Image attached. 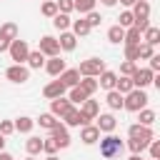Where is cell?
Segmentation results:
<instances>
[{
	"mask_svg": "<svg viewBox=\"0 0 160 160\" xmlns=\"http://www.w3.org/2000/svg\"><path fill=\"white\" fill-rule=\"evenodd\" d=\"M148 92L145 90H138V88H132L128 95H122V108L125 110H130V112H140L142 108H148Z\"/></svg>",
	"mask_w": 160,
	"mask_h": 160,
	"instance_id": "6da1fadb",
	"label": "cell"
},
{
	"mask_svg": "<svg viewBox=\"0 0 160 160\" xmlns=\"http://www.w3.org/2000/svg\"><path fill=\"white\" fill-rule=\"evenodd\" d=\"M120 152H122V140H120L118 135L110 132V135H105V138L100 140V155H102V158L110 160V158H118Z\"/></svg>",
	"mask_w": 160,
	"mask_h": 160,
	"instance_id": "7a4b0ae2",
	"label": "cell"
},
{
	"mask_svg": "<svg viewBox=\"0 0 160 160\" xmlns=\"http://www.w3.org/2000/svg\"><path fill=\"white\" fill-rule=\"evenodd\" d=\"M102 70H105V60H100V58H88L78 65L80 78H98Z\"/></svg>",
	"mask_w": 160,
	"mask_h": 160,
	"instance_id": "3957f363",
	"label": "cell"
},
{
	"mask_svg": "<svg viewBox=\"0 0 160 160\" xmlns=\"http://www.w3.org/2000/svg\"><path fill=\"white\" fill-rule=\"evenodd\" d=\"M8 52H10V60H15V65H22L28 60V55H30V45L25 40H12Z\"/></svg>",
	"mask_w": 160,
	"mask_h": 160,
	"instance_id": "277c9868",
	"label": "cell"
},
{
	"mask_svg": "<svg viewBox=\"0 0 160 160\" xmlns=\"http://www.w3.org/2000/svg\"><path fill=\"white\" fill-rule=\"evenodd\" d=\"M130 80H132V88H138V90H145L152 80H155V72L152 70H148V68H138L132 75H130Z\"/></svg>",
	"mask_w": 160,
	"mask_h": 160,
	"instance_id": "5b68a950",
	"label": "cell"
},
{
	"mask_svg": "<svg viewBox=\"0 0 160 160\" xmlns=\"http://www.w3.org/2000/svg\"><path fill=\"white\" fill-rule=\"evenodd\" d=\"M38 50H40L45 58H58V55H60V45H58V40H55L52 35H42Z\"/></svg>",
	"mask_w": 160,
	"mask_h": 160,
	"instance_id": "8992f818",
	"label": "cell"
},
{
	"mask_svg": "<svg viewBox=\"0 0 160 160\" xmlns=\"http://www.w3.org/2000/svg\"><path fill=\"white\" fill-rule=\"evenodd\" d=\"M100 115V105H98V100H85L82 105H80V118H82V125H88L90 120H95Z\"/></svg>",
	"mask_w": 160,
	"mask_h": 160,
	"instance_id": "52a82bcc",
	"label": "cell"
},
{
	"mask_svg": "<svg viewBox=\"0 0 160 160\" xmlns=\"http://www.w3.org/2000/svg\"><path fill=\"white\" fill-rule=\"evenodd\" d=\"M5 78H8L10 82H25V80L30 78V70H28L25 65H10V68L5 70Z\"/></svg>",
	"mask_w": 160,
	"mask_h": 160,
	"instance_id": "ba28073f",
	"label": "cell"
},
{
	"mask_svg": "<svg viewBox=\"0 0 160 160\" xmlns=\"http://www.w3.org/2000/svg\"><path fill=\"white\" fill-rule=\"evenodd\" d=\"M50 132H52L50 138L58 142V148H68V145H70V132H68V128H65L62 122H58V125H55Z\"/></svg>",
	"mask_w": 160,
	"mask_h": 160,
	"instance_id": "9c48e42d",
	"label": "cell"
},
{
	"mask_svg": "<svg viewBox=\"0 0 160 160\" xmlns=\"http://www.w3.org/2000/svg\"><path fill=\"white\" fill-rule=\"evenodd\" d=\"M65 90H68V88H65L60 80H52V82H48V85L42 88V95H45L48 100H55V98H62Z\"/></svg>",
	"mask_w": 160,
	"mask_h": 160,
	"instance_id": "30bf717a",
	"label": "cell"
},
{
	"mask_svg": "<svg viewBox=\"0 0 160 160\" xmlns=\"http://www.w3.org/2000/svg\"><path fill=\"white\" fill-rule=\"evenodd\" d=\"M95 120H98V122H95V128H98L100 132H108V135H110V132L115 130V125H118V120H115L110 112H102V115H98Z\"/></svg>",
	"mask_w": 160,
	"mask_h": 160,
	"instance_id": "8fae6325",
	"label": "cell"
},
{
	"mask_svg": "<svg viewBox=\"0 0 160 160\" xmlns=\"http://www.w3.org/2000/svg\"><path fill=\"white\" fill-rule=\"evenodd\" d=\"M70 108H72V102H70L68 98H55V100H50V112H52L55 118H62Z\"/></svg>",
	"mask_w": 160,
	"mask_h": 160,
	"instance_id": "7c38bea8",
	"label": "cell"
},
{
	"mask_svg": "<svg viewBox=\"0 0 160 160\" xmlns=\"http://www.w3.org/2000/svg\"><path fill=\"white\" fill-rule=\"evenodd\" d=\"M58 80H60L65 88H75V85L80 82V72H78V68H70V70H62V72L58 75Z\"/></svg>",
	"mask_w": 160,
	"mask_h": 160,
	"instance_id": "4fadbf2b",
	"label": "cell"
},
{
	"mask_svg": "<svg viewBox=\"0 0 160 160\" xmlns=\"http://www.w3.org/2000/svg\"><path fill=\"white\" fill-rule=\"evenodd\" d=\"M98 78H100V80H98V88H102V90H115L118 72H112V70H102Z\"/></svg>",
	"mask_w": 160,
	"mask_h": 160,
	"instance_id": "5bb4252c",
	"label": "cell"
},
{
	"mask_svg": "<svg viewBox=\"0 0 160 160\" xmlns=\"http://www.w3.org/2000/svg\"><path fill=\"white\" fill-rule=\"evenodd\" d=\"M128 135L130 138H140V140H155V132L150 128H145V125H138V122L128 128Z\"/></svg>",
	"mask_w": 160,
	"mask_h": 160,
	"instance_id": "9a60e30c",
	"label": "cell"
},
{
	"mask_svg": "<svg viewBox=\"0 0 160 160\" xmlns=\"http://www.w3.org/2000/svg\"><path fill=\"white\" fill-rule=\"evenodd\" d=\"M80 140H82L85 145H95V142L100 140V130H98L95 125H82V130H80Z\"/></svg>",
	"mask_w": 160,
	"mask_h": 160,
	"instance_id": "2e32d148",
	"label": "cell"
},
{
	"mask_svg": "<svg viewBox=\"0 0 160 160\" xmlns=\"http://www.w3.org/2000/svg\"><path fill=\"white\" fill-rule=\"evenodd\" d=\"M45 70H48V72H50L52 78H58V75H60L62 70H68V65H65V60H62V58L58 55V58H50V60L45 62Z\"/></svg>",
	"mask_w": 160,
	"mask_h": 160,
	"instance_id": "e0dca14e",
	"label": "cell"
},
{
	"mask_svg": "<svg viewBox=\"0 0 160 160\" xmlns=\"http://www.w3.org/2000/svg\"><path fill=\"white\" fill-rule=\"evenodd\" d=\"M60 120H62V125H65V128H78V125H82L80 110H75V108H70V110H68V112H65Z\"/></svg>",
	"mask_w": 160,
	"mask_h": 160,
	"instance_id": "ac0fdd59",
	"label": "cell"
},
{
	"mask_svg": "<svg viewBox=\"0 0 160 160\" xmlns=\"http://www.w3.org/2000/svg\"><path fill=\"white\" fill-rule=\"evenodd\" d=\"M28 70H40L42 65H45V55L40 52V50H30V55H28Z\"/></svg>",
	"mask_w": 160,
	"mask_h": 160,
	"instance_id": "d6986e66",
	"label": "cell"
},
{
	"mask_svg": "<svg viewBox=\"0 0 160 160\" xmlns=\"http://www.w3.org/2000/svg\"><path fill=\"white\" fill-rule=\"evenodd\" d=\"M58 45H60V50H68V52H70V50H75V45H78V38H75L72 32H68V30H65V32H60V40H58Z\"/></svg>",
	"mask_w": 160,
	"mask_h": 160,
	"instance_id": "ffe728a7",
	"label": "cell"
},
{
	"mask_svg": "<svg viewBox=\"0 0 160 160\" xmlns=\"http://www.w3.org/2000/svg\"><path fill=\"white\" fill-rule=\"evenodd\" d=\"M70 25H72V35H75V38H85V35L92 30V28L88 25V20H85V18H80V20H72Z\"/></svg>",
	"mask_w": 160,
	"mask_h": 160,
	"instance_id": "44dd1931",
	"label": "cell"
},
{
	"mask_svg": "<svg viewBox=\"0 0 160 160\" xmlns=\"http://www.w3.org/2000/svg\"><path fill=\"white\" fill-rule=\"evenodd\" d=\"M25 150H28V155H38V152H42V138H38V135H30L28 138V142H25Z\"/></svg>",
	"mask_w": 160,
	"mask_h": 160,
	"instance_id": "7402d4cb",
	"label": "cell"
},
{
	"mask_svg": "<svg viewBox=\"0 0 160 160\" xmlns=\"http://www.w3.org/2000/svg\"><path fill=\"white\" fill-rule=\"evenodd\" d=\"M140 40H142V32H140L135 25L125 30V38H122V42H125V45H140Z\"/></svg>",
	"mask_w": 160,
	"mask_h": 160,
	"instance_id": "603a6c76",
	"label": "cell"
},
{
	"mask_svg": "<svg viewBox=\"0 0 160 160\" xmlns=\"http://www.w3.org/2000/svg\"><path fill=\"white\" fill-rule=\"evenodd\" d=\"M88 98H90V95H88V92H85V90H82L80 85H75V88H70V98H68V100H70L72 105H82V102H85Z\"/></svg>",
	"mask_w": 160,
	"mask_h": 160,
	"instance_id": "cb8c5ba5",
	"label": "cell"
},
{
	"mask_svg": "<svg viewBox=\"0 0 160 160\" xmlns=\"http://www.w3.org/2000/svg\"><path fill=\"white\" fill-rule=\"evenodd\" d=\"M12 125H15V130H18V132H25V135H28V132L32 130L35 120H32V118H28V115H20V118H18Z\"/></svg>",
	"mask_w": 160,
	"mask_h": 160,
	"instance_id": "d4e9b609",
	"label": "cell"
},
{
	"mask_svg": "<svg viewBox=\"0 0 160 160\" xmlns=\"http://www.w3.org/2000/svg\"><path fill=\"white\" fill-rule=\"evenodd\" d=\"M95 2L98 0H72V10H78L80 15H88L95 10Z\"/></svg>",
	"mask_w": 160,
	"mask_h": 160,
	"instance_id": "484cf974",
	"label": "cell"
},
{
	"mask_svg": "<svg viewBox=\"0 0 160 160\" xmlns=\"http://www.w3.org/2000/svg\"><path fill=\"white\" fill-rule=\"evenodd\" d=\"M105 102H108L112 110H122V95H120L118 90H108V98H105Z\"/></svg>",
	"mask_w": 160,
	"mask_h": 160,
	"instance_id": "4316f807",
	"label": "cell"
},
{
	"mask_svg": "<svg viewBox=\"0 0 160 160\" xmlns=\"http://www.w3.org/2000/svg\"><path fill=\"white\" fill-rule=\"evenodd\" d=\"M138 115H140V118H138V120H140L138 125H145V128H150V125H152V122L158 120V115H155V110H148V108H142V110H140Z\"/></svg>",
	"mask_w": 160,
	"mask_h": 160,
	"instance_id": "83f0119b",
	"label": "cell"
},
{
	"mask_svg": "<svg viewBox=\"0 0 160 160\" xmlns=\"http://www.w3.org/2000/svg\"><path fill=\"white\" fill-rule=\"evenodd\" d=\"M148 145H150V140H140V138H130V140H128V148H130L132 155H140Z\"/></svg>",
	"mask_w": 160,
	"mask_h": 160,
	"instance_id": "f1b7e54d",
	"label": "cell"
},
{
	"mask_svg": "<svg viewBox=\"0 0 160 160\" xmlns=\"http://www.w3.org/2000/svg\"><path fill=\"white\" fill-rule=\"evenodd\" d=\"M142 40H145V42H148V45H152V48H155V45H158V42H160V30H158V28H152V25H150V28H148V30H145V32H142Z\"/></svg>",
	"mask_w": 160,
	"mask_h": 160,
	"instance_id": "f546056e",
	"label": "cell"
},
{
	"mask_svg": "<svg viewBox=\"0 0 160 160\" xmlns=\"http://www.w3.org/2000/svg\"><path fill=\"white\" fill-rule=\"evenodd\" d=\"M38 122H40V128H45V130H52V128H55L60 120H58L52 112H42V115L38 118Z\"/></svg>",
	"mask_w": 160,
	"mask_h": 160,
	"instance_id": "4dcf8cb0",
	"label": "cell"
},
{
	"mask_svg": "<svg viewBox=\"0 0 160 160\" xmlns=\"http://www.w3.org/2000/svg\"><path fill=\"white\" fill-rule=\"evenodd\" d=\"M0 35L8 38L10 42L18 40V25H15V22H5V25H0Z\"/></svg>",
	"mask_w": 160,
	"mask_h": 160,
	"instance_id": "1f68e13d",
	"label": "cell"
},
{
	"mask_svg": "<svg viewBox=\"0 0 160 160\" xmlns=\"http://www.w3.org/2000/svg\"><path fill=\"white\" fill-rule=\"evenodd\" d=\"M122 38H125V28L112 25V28L108 30V40H110V42H122Z\"/></svg>",
	"mask_w": 160,
	"mask_h": 160,
	"instance_id": "d6a6232c",
	"label": "cell"
},
{
	"mask_svg": "<svg viewBox=\"0 0 160 160\" xmlns=\"http://www.w3.org/2000/svg\"><path fill=\"white\" fill-rule=\"evenodd\" d=\"M52 25H55L60 32H65V30L70 28V18H68V15H62V12H58V15L52 18Z\"/></svg>",
	"mask_w": 160,
	"mask_h": 160,
	"instance_id": "836d02e7",
	"label": "cell"
},
{
	"mask_svg": "<svg viewBox=\"0 0 160 160\" xmlns=\"http://www.w3.org/2000/svg\"><path fill=\"white\" fill-rule=\"evenodd\" d=\"M78 85H80L88 95H92V92L98 90V80H95V78H80V82H78Z\"/></svg>",
	"mask_w": 160,
	"mask_h": 160,
	"instance_id": "e575fe53",
	"label": "cell"
},
{
	"mask_svg": "<svg viewBox=\"0 0 160 160\" xmlns=\"http://www.w3.org/2000/svg\"><path fill=\"white\" fill-rule=\"evenodd\" d=\"M115 90H118L120 95H128V92L132 90V80H130V78H118V82H115Z\"/></svg>",
	"mask_w": 160,
	"mask_h": 160,
	"instance_id": "d590c367",
	"label": "cell"
},
{
	"mask_svg": "<svg viewBox=\"0 0 160 160\" xmlns=\"http://www.w3.org/2000/svg\"><path fill=\"white\" fill-rule=\"evenodd\" d=\"M40 12H42L45 18H55V15H58V5H55V0H45Z\"/></svg>",
	"mask_w": 160,
	"mask_h": 160,
	"instance_id": "8d00e7d4",
	"label": "cell"
},
{
	"mask_svg": "<svg viewBox=\"0 0 160 160\" xmlns=\"http://www.w3.org/2000/svg\"><path fill=\"white\" fill-rule=\"evenodd\" d=\"M118 20H120V22H118L120 28H132V25H135V18H132V12H130V10L120 12V18H118Z\"/></svg>",
	"mask_w": 160,
	"mask_h": 160,
	"instance_id": "74e56055",
	"label": "cell"
},
{
	"mask_svg": "<svg viewBox=\"0 0 160 160\" xmlns=\"http://www.w3.org/2000/svg\"><path fill=\"white\" fill-rule=\"evenodd\" d=\"M152 55H155V52H152V45H148V42H140V45H138V60H140V58L150 60Z\"/></svg>",
	"mask_w": 160,
	"mask_h": 160,
	"instance_id": "f35d334b",
	"label": "cell"
},
{
	"mask_svg": "<svg viewBox=\"0 0 160 160\" xmlns=\"http://www.w3.org/2000/svg\"><path fill=\"white\" fill-rule=\"evenodd\" d=\"M135 70H138V65H135V62H130V60H125V62L120 65V78H130Z\"/></svg>",
	"mask_w": 160,
	"mask_h": 160,
	"instance_id": "ab89813d",
	"label": "cell"
},
{
	"mask_svg": "<svg viewBox=\"0 0 160 160\" xmlns=\"http://www.w3.org/2000/svg\"><path fill=\"white\" fill-rule=\"evenodd\" d=\"M55 150H58V142H55L52 138H42V152L55 155Z\"/></svg>",
	"mask_w": 160,
	"mask_h": 160,
	"instance_id": "60d3db41",
	"label": "cell"
},
{
	"mask_svg": "<svg viewBox=\"0 0 160 160\" xmlns=\"http://www.w3.org/2000/svg\"><path fill=\"white\" fill-rule=\"evenodd\" d=\"M55 5H58V12H62V15L72 12V0H55Z\"/></svg>",
	"mask_w": 160,
	"mask_h": 160,
	"instance_id": "b9f144b4",
	"label": "cell"
},
{
	"mask_svg": "<svg viewBox=\"0 0 160 160\" xmlns=\"http://www.w3.org/2000/svg\"><path fill=\"white\" fill-rule=\"evenodd\" d=\"M85 20H88V25H90V28H98V25L102 22L100 12H95V10H92V12H88V15H85Z\"/></svg>",
	"mask_w": 160,
	"mask_h": 160,
	"instance_id": "7bdbcfd3",
	"label": "cell"
},
{
	"mask_svg": "<svg viewBox=\"0 0 160 160\" xmlns=\"http://www.w3.org/2000/svg\"><path fill=\"white\" fill-rule=\"evenodd\" d=\"M10 132H15V125H12L10 120H0V135H2V138H8Z\"/></svg>",
	"mask_w": 160,
	"mask_h": 160,
	"instance_id": "ee69618b",
	"label": "cell"
},
{
	"mask_svg": "<svg viewBox=\"0 0 160 160\" xmlns=\"http://www.w3.org/2000/svg\"><path fill=\"white\" fill-rule=\"evenodd\" d=\"M150 160H160V140H150Z\"/></svg>",
	"mask_w": 160,
	"mask_h": 160,
	"instance_id": "f6af8a7d",
	"label": "cell"
},
{
	"mask_svg": "<svg viewBox=\"0 0 160 160\" xmlns=\"http://www.w3.org/2000/svg\"><path fill=\"white\" fill-rule=\"evenodd\" d=\"M125 60H130V62L138 60V45H125Z\"/></svg>",
	"mask_w": 160,
	"mask_h": 160,
	"instance_id": "bcb514c9",
	"label": "cell"
},
{
	"mask_svg": "<svg viewBox=\"0 0 160 160\" xmlns=\"http://www.w3.org/2000/svg\"><path fill=\"white\" fill-rule=\"evenodd\" d=\"M148 70H152V72L160 70V55H152V58H150V68H148Z\"/></svg>",
	"mask_w": 160,
	"mask_h": 160,
	"instance_id": "7dc6e473",
	"label": "cell"
},
{
	"mask_svg": "<svg viewBox=\"0 0 160 160\" xmlns=\"http://www.w3.org/2000/svg\"><path fill=\"white\" fill-rule=\"evenodd\" d=\"M8 48H10V40L0 35V52H8Z\"/></svg>",
	"mask_w": 160,
	"mask_h": 160,
	"instance_id": "c3c4849f",
	"label": "cell"
},
{
	"mask_svg": "<svg viewBox=\"0 0 160 160\" xmlns=\"http://www.w3.org/2000/svg\"><path fill=\"white\" fill-rule=\"evenodd\" d=\"M0 160H15L10 152H5V150H0Z\"/></svg>",
	"mask_w": 160,
	"mask_h": 160,
	"instance_id": "681fc988",
	"label": "cell"
},
{
	"mask_svg": "<svg viewBox=\"0 0 160 160\" xmlns=\"http://www.w3.org/2000/svg\"><path fill=\"white\" fill-rule=\"evenodd\" d=\"M100 2H102V5H105V8H112V5H115V2H118V0H100Z\"/></svg>",
	"mask_w": 160,
	"mask_h": 160,
	"instance_id": "f907efd6",
	"label": "cell"
},
{
	"mask_svg": "<svg viewBox=\"0 0 160 160\" xmlns=\"http://www.w3.org/2000/svg\"><path fill=\"white\" fill-rule=\"evenodd\" d=\"M120 2H122V5H128V8H132V5L138 2V0H120Z\"/></svg>",
	"mask_w": 160,
	"mask_h": 160,
	"instance_id": "816d5d0a",
	"label": "cell"
},
{
	"mask_svg": "<svg viewBox=\"0 0 160 160\" xmlns=\"http://www.w3.org/2000/svg\"><path fill=\"white\" fill-rule=\"evenodd\" d=\"M45 160H60V158H58V155H48Z\"/></svg>",
	"mask_w": 160,
	"mask_h": 160,
	"instance_id": "f5cc1de1",
	"label": "cell"
},
{
	"mask_svg": "<svg viewBox=\"0 0 160 160\" xmlns=\"http://www.w3.org/2000/svg\"><path fill=\"white\" fill-rule=\"evenodd\" d=\"M2 148H5V138L0 135V150H2Z\"/></svg>",
	"mask_w": 160,
	"mask_h": 160,
	"instance_id": "db71d44e",
	"label": "cell"
},
{
	"mask_svg": "<svg viewBox=\"0 0 160 160\" xmlns=\"http://www.w3.org/2000/svg\"><path fill=\"white\" fill-rule=\"evenodd\" d=\"M130 160H142V158H140V155H132V158H130Z\"/></svg>",
	"mask_w": 160,
	"mask_h": 160,
	"instance_id": "11a10c76",
	"label": "cell"
},
{
	"mask_svg": "<svg viewBox=\"0 0 160 160\" xmlns=\"http://www.w3.org/2000/svg\"><path fill=\"white\" fill-rule=\"evenodd\" d=\"M25 160H35V158H32V155H30V158H25Z\"/></svg>",
	"mask_w": 160,
	"mask_h": 160,
	"instance_id": "9f6ffc18",
	"label": "cell"
}]
</instances>
